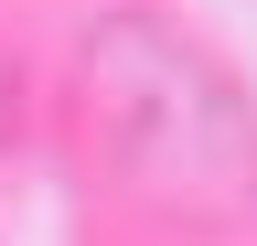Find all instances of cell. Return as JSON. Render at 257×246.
<instances>
[{
	"mask_svg": "<svg viewBox=\"0 0 257 246\" xmlns=\"http://www.w3.org/2000/svg\"><path fill=\"white\" fill-rule=\"evenodd\" d=\"M75 139L86 161L172 214H246L257 203V107L182 22L107 11L75 43Z\"/></svg>",
	"mask_w": 257,
	"mask_h": 246,
	"instance_id": "cell-1",
	"label": "cell"
}]
</instances>
